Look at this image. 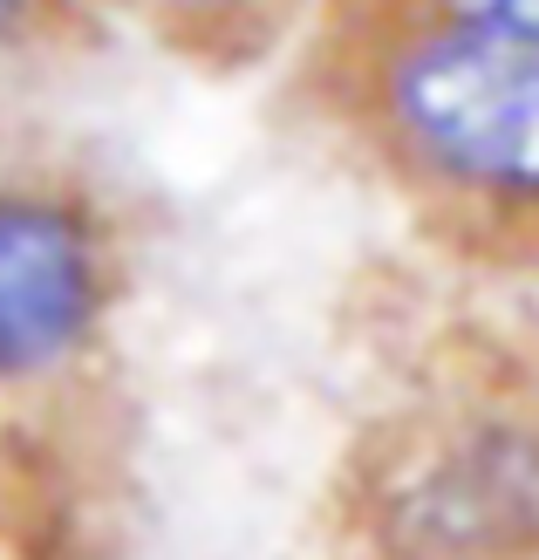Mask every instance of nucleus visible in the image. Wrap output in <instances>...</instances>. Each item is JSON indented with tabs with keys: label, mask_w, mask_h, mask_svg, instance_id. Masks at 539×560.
Instances as JSON below:
<instances>
[{
	"label": "nucleus",
	"mask_w": 539,
	"mask_h": 560,
	"mask_svg": "<svg viewBox=\"0 0 539 560\" xmlns=\"http://www.w3.org/2000/svg\"><path fill=\"white\" fill-rule=\"evenodd\" d=\"M328 82L423 206L485 226H539V42L342 0L328 21Z\"/></svg>",
	"instance_id": "1"
},
{
	"label": "nucleus",
	"mask_w": 539,
	"mask_h": 560,
	"mask_svg": "<svg viewBox=\"0 0 539 560\" xmlns=\"http://www.w3.org/2000/svg\"><path fill=\"white\" fill-rule=\"evenodd\" d=\"M362 520L383 560H539V417L478 404L403 431Z\"/></svg>",
	"instance_id": "2"
},
{
	"label": "nucleus",
	"mask_w": 539,
	"mask_h": 560,
	"mask_svg": "<svg viewBox=\"0 0 539 560\" xmlns=\"http://www.w3.org/2000/svg\"><path fill=\"white\" fill-rule=\"evenodd\" d=\"M124 288L117 233L69 178L0 172V397L75 370Z\"/></svg>",
	"instance_id": "3"
},
{
	"label": "nucleus",
	"mask_w": 539,
	"mask_h": 560,
	"mask_svg": "<svg viewBox=\"0 0 539 560\" xmlns=\"http://www.w3.org/2000/svg\"><path fill=\"white\" fill-rule=\"evenodd\" d=\"M103 8L185 55H260L307 14V0H103Z\"/></svg>",
	"instance_id": "4"
},
{
	"label": "nucleus",
	"mask_w": 539,
	"mask_h": 560,
	"mask_svg": "<svg viewBox=\"0 0 539 560\" xmlns=\"http://www.w3.org/2000/svg\"><path fill=\"white\" fill-rule=\"evenodd\" d=\"M90 0H0V62H21V55H42L82 21Z\"/></svg>",
	"instance_id": "5"
},
{
	"label": "nucleus",
	"mask_w": 539,
	"mask_h": 560,
	"mask_svg": "<svg viewBox=\"0 0 539 560\" xmlns=\"http://www.w3.org/2000/svg\"><path fill=\"white\" fill-rule=\"evenodd\" d=\"M396 8L471 21V27H499V35H532L539 42V0H396Z\"/></svg>",
	"instance_id": "6"
}]
</instances>
